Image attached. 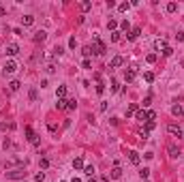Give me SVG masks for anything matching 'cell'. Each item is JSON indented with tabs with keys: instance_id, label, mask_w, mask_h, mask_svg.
Returning <instances> with one entry per match:
<instances>
[{
	"instance_id": "6da1fadb",
	"label": "cell",
	"mask_w": 184,
	"mask_h": 182,
	"mask_svg": "<svg viewBox=\"0 0 184 182\" xmlns=\"http://www.w3.org/2000/svg\"><path fill=\"white\" fill-rule=\"evenodd\" d=\"M26 176V167L21 165V167H15V169H9L7 172V178L9 180H21Z\"/></svg>"
},
{
	"instance_id": "7a4b0ae2",
	"label": "cell",
	"mask_w": 184,
	"mask_h": 182,
	"mask_svg": "<svg viewBox=\"0 0 184 182\" xmlns=\"http://www.w3.org/2000/svg\"><path fill=\"white\" fill-rule=\"evenodd\" d=\"M105 52H107L105 43H101V41H99V37H94V47H92V54H99V56H103Z\"/></svg>"
},
{
	"instance_id": "3957f363",
	"label": "cell",
	"mask_w": 184,
	"mask_h": 182,
	"mask_svg": "<svg viewBox=\"0 0 184 182\" xmlns=\"http://www.w3.org/2000/svg\"><path fill=\"white\" fill-rule=\"evenodd\" d=\"M17 71V62L15 60H7L4 62V75H11V73H15Z\"/></svg>"
},
{
	"instance_id": "277c9868",
	"label": "cell",
	"mask_w": 184,
	"mask_h": 182,
	"mask_svg": "<svg viewBox=\"0 0 184 182\" xmlns=\"http://www.w3.org/2000/svg\"><path fill=\"white\" fill-rule=\"evenodd\" d=\"M167 131H169L171 135H176V137H180L184 135V131L180 129V124H176V122H171V124H167Z\"/></svg>"
},
{
	"instance_id": "5b68a950",
	"label": "cell",
	"mask_w": 184,
	"mask_h": 182,
	"mask_svg": "<svg viewBox=\"0 0 184 182\" xmlns=\"http://www.w3.org/2000/svg\"><path fill=\"white\" fill-rule=\"evenodd\" d=\"M26 135H28V141H30L32 146H36V144H39V135H36L34 131L30 129V126H26Z\"/></svg>"
},
{
	"instance_id": "8992f818",
	"label": "cell",
	"mask_w": 184,
	"mask_h": 182,
	"mask_svg": "<svg viewBox=\"0 0 184 182\" xmlns=\"http://www.w3.org/2000/svg\"><path fill=\"white\" fill-rule=\"evenodd\" d=\"M122 64H124V58L122 56H113L109 60V69H118V67H122Z\"/></svg>"
},
{
	"instance_id": "52a82bcc",
	"label": "cell",
	"mask_w": 184,
	"mask_h": 182,
	"mask_svg": "<svg viewBox=\"0 0 184 182\" xmlns=\"http://www.w3.org/2000/svg\"><path fill=\"white\" fill-rule=\"evenodd\" d=\"M19 54V45L17 43H9L7 45V56H17Z\"/></svg>"
},
{
	"instance_id": "ba28073f",
	"label": "cell",
	"mask_w": 184,
	"mask_h": 182,
	"mask_svg": "<svg viewBox=\"0 0 184 182\" xmlns=\"http://www.w3.org/2000/svg\"><path fill=\"white\" fill-rule=\"evenodd\" d=\"M167 152H169V159H178V156H180V148L174 146V144L167 146Z\"/></svg>"
},
{
	"instance_id": "9c48e42d",
	"label": "cell",
	"mask_w": 184,
	"mask_h": 182,
	"mask_svg": "<svg viewBox=\"0 0 184 182\" xmlns=\"http://www.w3.org/2000/svg\"><path fill=\"white\" fill-rule=\"evenodd\" d=\"M135 75H137L135 67H131V69H126V71H124V79H126V81H133V79H135Z\"/></svg>"
},
{
	"instance_id": "30bf717a",
	"label": "cell",
	"mask_w": 184,
	"mask_h": 182,
	"mask_svg": "<svg viewBox=\"0 0 184 182\" xmlns=\"http://www.w3.org/2000/svg\"><path fill=\"white\" fill-rule=\"evenodd\" d=\"M128 161H131L133 165H139V161H141V156H139V152L131 150V152H128Z\"/></svg>"
},
{
	"instance_id": "8fae6325",
	"label": "cell",
	"mask_w": 184,
	"mask_h": 182,
	"mask_svg": "<svg viewBox=\"0 0 184 182\" xmlns=\"http://www.w3.org/2000/svg\"><path fill=\"white\" fill-rule=\"evenodd\" d=\"M165 47H167V41H165V39H156V41H154V49H156V52H163Z\"/></svg>"
},
{
	"instance_id": "7c38bea8",
	"label": "cell",
	"mask_w": 184,
	"mask_h": 182,
	"mask_svg": "<svg viewBox=\"0 0 184 182\" xmlns=\"http://www.w3.org/2000/svg\"><path fill=\"white\" fill-rule=\"evenodd\" d=\"M84 167H86V165H84V156L73 159V169H77V172H79V169H84Z\"/></svg>"
},
{
	"instance_id": "4fadbf2b",
	"label": "cell",
	"mask_w": 184,
	"mask_h": 182,
	"mask_svg": "<svg viewBox=\"0 0 184 182\" xmlns=\"http://www.w3.org/2000/svg\"><path fill=\"white\" fill-rule=\"evenodd\" d=\"M171 114H174L176 118H182V116H184V107L182 105H174V107H171Z\"/></svg>"
},
{
	"instance_id": "5bb4252c",
	"label": "cell",
	"mask_w": 184,
	"mask_h": 182,
	"mask_svg": "<svg viewBox=\"0 0 184 182\" xmlns=\"http://www.w3.org/2000/svg\"><path fill=\"white\" fill-rule=\"evenodd\" d=\"M45 39H47V32H45V30H39V32H34V41H36V43H43Z\"/></svg>"
},
{
	"instance_id": "9a60e30c",
	"label": "cell",
	"mask_w": 184,
	"mask_h": 182,
	"mask_svg": "<svg viewBox=\"0 0 184 182\" xmlns=\"http://www.w3.org/2000/svg\"><path fill=\"white\" fill-rule=\"evenodd\" d=\"M135 118H137V120H141V122H143V120H146V122H148V112H146V109H137V114H135Z\"/></svg>"
},
{
	"instance_id": "2e32d148",
	"label": "cell",
	"mask_w": 184,
	"mask_h": 182,
	"mask_svg": "<svg viewBox=\"0 0 184 182\" xmlns=\"http://www.w3.org/2000/svg\"><path fill=\"white\" fill-rule=\"evenodd\" d=\"M137 109H139L137 103H131V105L126 107V118H128V116H135V114H137Z\"/></svg>"
},
{
	"instance_id": "e0dca14e",
	"label": "cell",
	"mask_w": 184,
	"mask_h": 182,
	"mask_svg": "<svg viewBox=\"0 0 184 182\" xmlns=\"http://www.w3.org/2000/svg\"><path fill=\"white\" fill-rule=\"evenodd\" d=\"M139 34H141V28H133L131 32H128V41H135Z\"/></svg>"
},
{
	"instance_id": "ac0fdd59",
	"label": "cell",
	"mask_w": 184,
	"mask_h": 182,
	"mask_svg": "<svg viewBox=\"0 0 184 182\" xmlns=\"http://www.w3.org/2000/svg\"><path fill=\"white\" fill-rule=\"evenodd\" d=\"M21 24L24 26H32L34 24V17H32V15H24V17H21Z\"/></svg>"
},
{
	"instance_id": "d6986e66",
	"label": "cell",
	"mask_w": 184,
	"mask_h": 182,
	"mask_svg": "<svg viewBox=\"0 0 184 182\" xmlns=\"http://www.w3.org/2000/svg\"><path fill=\"white\" fill-rule=\"evenodd\" d=\"M111 178H113V180L122 178V167H113V169H111Z\"/></svg>"
},
{
	"instance_id": "ffe728a7",
	"label": "cell",
	"mask_w": 184,
	"mask_h": 182,
	"mask_svg": "<svg viewBox=\"0 0 184 182\" xmlns=\"http://www.w3.org/2000/svg\"><path fill=\"white\" fill-rule=\"evenodd\" d=\"M56 97H58V99H64V97H67V86H58Z\"/></svg>"
},
{
	"instance_id": "44dd1931",
	"label": "cell",
	"mask_w": 184,
	"mask_h": 182,
	"mask_svg": "<svg viewBox=\"0 0 184 182\" xmlns=\"http://www.w3.org/2000/svg\"><path fill=\"white\" fill-rule=\"evenodd\" d=\"M19 86H21L19 81H17V79H13V81L9 84V90H11V92H17V90H19Z\"/></svg>"
},
{
	"instance_id": "7402d4cb",
	"label": "cell",
	"mask_w": 184,
	"mask_h": 182,
	"mask_svg": "<svg viewBox=\"0 0 184 182\" xmlns=\"http://www.w3.org/2000/svg\"><path fill=\"white\" fill-rule=\"evenodd\" d=\"M75 107H77V101H75V99H67V109H69V112L75 109Z\"/></svg>"
},
{
	"instance_id": "603a6c76",
	"label": "cell",
	"mask_w": 184,
	"mask_h": 182,
	"mask_svg": "<svg viewBox=\"0 0 184 182\" xmlns=\"http://www.w3.org/2000/svg\"><path fill=\"white\" fill-rule=\"evenodd\" d=\"M56 109H67V99H58V103H56Z\"/></svg>"
},
{
	"instance_id": "cb8c5ba5",
	"label": "cell",
	"mask_w": 184,
	"mask_h": 182,
	"mask_svg": "<svg viewBox=\"0 0 184 182\" xmlns=\"http://www.w3.org/2000/svg\"><path fill=\"white\" fill-rule=\"evenodd\" d=\"M107 28L116 32V28H118V21H116V19H109V21H107Z\"/></svg>"
},
{
	"instance_id": "d4e9b609",
	"label": "cell",
	"mask_w": 184,
	"mask_h": 182,
	"mask_svg": "<svg viewBox=\"0 0 184 182\" xmlns=\"http://www.w3.org/2000/svg\"><path fill=\"white\" fill-rule=\"evenodd\" d=\"M84 172L92 178V176H94V165H86V167H84Z\"/></svg>"
},
{
	"instance_id": "484cf974",
	"label": "cell",
	"mask_w": 184,
	"mask_h": 182,
	"mask_svg": "<svg viewBox=\"0 0 184 182\" xmlns=\"http://www.w3.org/2000/svg\"><path fill=\"white\" fill-rule=\"evenodd\" d=\"M176 11H178V4L176 2H169V4H167V13H176Z\"/></svg>"
},
{
	"instance_id": "4316f807",
	"label": "cell",
	"mask_w": 184,
	"mask_h": 182,
	"mask_svg": "<svg viewBox=\"0 0 184 182\" xmlns=\"http://www.w3.org/2000/svg\"><path fill=\"white\" fill-rule=\"evenodd\" d=\"M128 7H131V2H122V4H118V11L124 13V11H128Z\"/></svg>"
},
{
	"instance_id": "83f0119b",
	"label": "cell",
	"mask_w": 184,
	"mask_h": 182,
	"mask_svg": "<svg viewBox=\"0 0 184 182\" xmlns=\"http://www.w3.org/2000/svg\"><path fill=\"white\" fill-rule=\"evenodd\" d=\"M143 79L148 81V84H152V81H154V73H150V71H148V73H143Z\"/></svg>"
},
{
	"instance_id": "f1b7e54d",
	"label": "cell",
	"mask_w": 184,
	"mask_h": 182,
	"mask_svg": "<svg viewBox=\"0 0 184 182\" xmlns=\"http://www.w3.org/2000/svg\"><path fill=\"white\" fill-rule=\"evenodd\" d=\"M79 7H82V11H90V9H92V2H88V0H84V2L79 4Z\"/></svg>"
},
{
	"instance_id": "f546056e",
	"label": "cell",
	"mask_w": 184,
	"mask_h": 182,
	"mask_svg": "<svg viewBox=\"0 0 184 182\" xmlns=\"http://www.w3.org/2000/svg\"><path fill=\"white\" fill-rule=\"evenodd\" d=\"M120 28H122L124 32H128V30H131V24H128V19H124V21H122V24H120Z\"/></svg>"
},
{
	"instance_id": "4dcf8cb0",
	"label": "cell",
	"mask_w": 184,
	"mask_h": 182,
	"mask_svg": "<svg viewBox=\"0 0 184 182\" xmlns=\"http://www.w3.org/2000/svg\"><path fill=\"white\" fill-rule=\"evenodd\" d=\"M39 167L41 169H47V167H49V161H47V159H41V161H39Z\"/></svg>"
},
{
	"instance_id": "1f68e13d",
	"label": "cell",
	"mask_w": 184,
	"mask_h": 182,
	"mask_svg": "<svg viewBox=\"0 0 184 182\" xmlns=\"http://www.w3.org/2000/svg\"><path fill=\"white\" fill-rule=\"evenodd\" d=\"M82 67H84V69H92V60H90V58H84Z\"/></svg>"
},
{
	"instance_id": "d6a6232c",
	"label": "cell",
	"mask_w": 184,
	"mask_h": 182,
	"mask_svg": "<svg viewBox=\"0 0 184 182\" xmlns=\"http://www.w3.org/2000/svg\"><path fill=\"white\" fill-rule=\"evenodd\" d=\"M96 92H99V94H103V92H105V84H103V81H99V84H96Z\"/></svg>"
},
{
	"instance_id": "836d02e7",
	"label": "cell",
	"mask_w": 184,
	"mask_h": 182,
	"mask_svg": "<svg viewBox=\"0 0 184 182\" xmlns=\"http://www.w3.org/2000/svg\"><path fill=\"white\" fill-rule=\"evenodd\" d=\"M146 60H148L150 64H154V62H156V54H148V56H146Z\"/></svg>"
},
{
	"instance_id": "e575fe53",
	"label": "cell",
	"mask_w": 184,
	"mask_h": 182,
	"mask_svg": "<svg viewBox=\"0 0 184 182\" xmlns=\"http://www.w3.org/2000/svg\"><path fill=\"white\" fill-rule=\"evenodd\" d=\"M139 176H141V178L146 180V178H148V176H150V169H148V167H143L141 172H139Z\"/></svg>"
},
{
	"instance_id": "d590c367",
	"label": "cell",
	"mask_w": 184,
	"mask_h": 182,
	"mask_svg": "<svg viewBox=\"0 0 184 182\" xmlns=\"http://www.w3.org/2000/svg\"><path fill=\"white\" fill-rule=\"evenodd\" d=\"M43 180H45V174H43V172H39L34 176V182H43Z\"/></svg>"
},
{
	"instance_id": "8d00e7d4",
	"label": "cell",
	"mask_w": 184,
	"mask_h": 182,
	"mask_svg": "<svg viewBox=\"0 0 184 182\" xmlns=\"http://www.w3.org/2000/svg\"><path fill=\"white\" fill-rule=\"evenodd\" d=\"M171 54H174V49H171L169 45H167V47L163 49V56H167V58H169V56H171Z\"/></svg>"
},
{
	"instance_id": "74e56055",
	"label": "cell",
	"mask_w": 184,
	"mask_h": 182,
	"mask_svg": "<svg viewBox=\"0 0 184 182\" xmlns=\"http://www.w3.org/2000/svg\"><path fill=\"white\" fill-rule=\"evenodd\" d=\"M154 126H156V122H146V129H143V131H148V133H150Z\"/></svg>"
},
{
	"instance_id": "f35d334b",
	"label": "cell",
	"mask_w": 184,
	"mask_h": 182,
	"mask_svg": "<svg viewBox=\"0 0 184 182\" xmlns=\"http://www.w3.org/2000/svg\"><path fill=\"white\" fill-rule=\"evenodd\" d=\"M62 54H64V49H62L60 45H58L56 49H54V56H62Z\"/></svg>"
},
{
	"instance_id": "ab89813d",
	"label": "cell",
	"mask_w": 184,
	"mask_h": 182,
	"mask_svg": "<svg viewBox=\"0 0 184 182\" xmlns=\"http://www.w3.org/2000/svg\"><path fill=\"white\" fill-rule=\"evenodd\" d=\"M111 41H113V43H118V41H120V32H118V30L111 34Z\"/></svg>"
},
{
	"instance_id": "60d3db41",
	"label": "cell",
	"mask_w": 184,
	"mask_h": 182,
	"mask_svg": "<svg viewBox=\"0 0 184 182\" xmlns=\"http://www.w3.org/2000/svg\"><path fill=\"white\" fill-rule=\"evenodd\" d=\"M75 45H77V41H75V37H71V39H69V47L75 49Z\"/></svg>"
},
{
	"instance_id": "b9f144b4",
	"label": "cell",
	"mask_w": 184,
	"mask_h": 182,
	"mask_svg": "<svg viewBox=\"0 0 184 182\" xmlns=\"http://www.w3.org/2000/svg\"><path fill=\"white\" fill-rule=\"evenodd\" d=\"M82 54H84V56H86V58H88V56H90V54H92V49H90V47H84V49H82Z\"/></svg>"
},
{
	"instance_id": "7bdbcfd3",
	"label": "cell",
	"mask_w": 184,
	"mask_h": 182,
	"mask_svg": "<svg viewBox=\"0 0 184 182\" xmlns=\"http://www.w3.org/2000/svg\"><path fill=\"white\" fill-rule=\"evenodd\" d=\"M2 148H4V150H7V148H11V139H4V141H2Z\"/></svg>"
},
{
	"instance_id": "ee69618b",
	"label": "cell",
	"mask_w": 184,
	"mask_h": 182,
	"mask_svg": "<svg viewBox=\"0 0 184 182\" xmlns=\"http://www.w3.org/2000/svg\"><path fill=\"white\" fill-rule=\"evenodd\" d=\"M176 41H184V32H178V34H176Z\"/></svg>"
},
{
	"instance_id": "f6af8a7d",
	"label": "cell",
	"mask_w": 184,
	"mask_h": 182,
	"mask_svg": "<svg viewBox=\"0 0 184 182\" xmlns=\"http://www.w3.org/2000/svg\"><path fill=\"white\" fill-rule=\"evenodd\" d=\"M0 15H7V9L4 7H0Z\"/></svg>"
},
{
	"instance_id": "bcb514c9",
	"label": "cell",
	"mask_w": 184,
	"mask_h": 182,
	"mask_svg": "<svg viewBox=\"0 0 184 182\" xmlns=\"http://www.w3.org/2000/svg\"><path fill=\"white\" fill-rule=\"evenodd\" d=\"M101 182H109V178H107V176H103V178H101Z\"/></svg>"
},
{
	"instance_id": "7dc6e473",
	"label": "cell",
	"mask_w": 184,
	"mask_h": 182,
	"mask_svg": "<svg viewBox=\"0 0 184 182\" xmlns=\"http://www.w3.org/2000/svg\"><path fill=\"white\" fill-rule=\"evenodd\" d=\"M71 182H82V180H79V178H73V180H71Z\"/></svg>"
},
{
	"instance_id": "c3c4849f",
	"label": "cell",
	"mask_w": 184,
	"mask_h": 182,
	"mask_svg": "<svg viewBox=\"0 0 184 182\" xmlns=\"http://www.w3.org/2000/svg\"><path fill=\"white\" fill-rule=\"evenodd\" d=\"M88 182H96V180H94V178H90V180H88Z\"/></svg>"
},
{
	"instance_id": "681fc988",
	"label": "cell",
	"mask_w": 184,
	"mask_h": 182,
	"mask_svg": "<svg viewBox=\"0 0 184 182\" xmlns=\"http://www.w3.org/2000/svg\"><path fill=\"white\" fill-rule=\"evenodd\" d=\"M62 182H67V180H62Z\"/></svg>"
}]
</instances>
